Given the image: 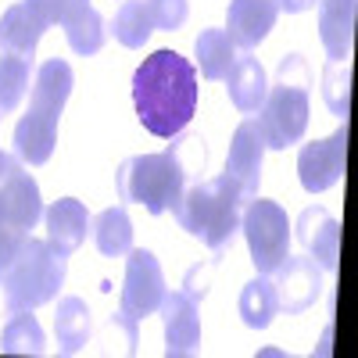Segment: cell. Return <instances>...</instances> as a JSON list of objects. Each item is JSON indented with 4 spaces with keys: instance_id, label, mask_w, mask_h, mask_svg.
Masks as SVG:
<instances>
[{
    "instance_id": "obj_15",
    "label": "cell",
    "mask_w": 358,
    "mask_h": 358,
    "mask_svg": "<svg viewBox=\"0 0 358 358\" xmlns=\"http://www.w3.org/2000/svg\"><path fill=\"white\" fill-rule=\"evenodd\" d=\"M276 18H280L276 0H229L226 36L241 50H251L268 36V29L276 25Z\"/></svg>"
},
{
    "instance_id": "obj_21",
    "label": "cell",
    "mask_w": 358,
    "mask_h": 358,
    "mask_svg": "<svg viewBox=\"0 0 358 358\" xmlns=\"http://www.w3.org/2000/svg\"><path fill=\"white\" fill-rule=\"evenodd\" d=\"M194 54H197V65H201L204 79H226V72L233 69L241 50L226 36V29H204L194 43Z\"/></svg>"
},
{
    "instance_id": "obj_1",
    "label": "cell",
    "mask_w": 358,
    "mask_h": 358,
    "mask_svg": "<svg viewBox=\"0 0 358 358\" xmlns=\"http://www.w3.org/2000/svg\"><path fill=\"white\" fill-rule=\"evenodd\" d=\"M133 104L151 136H179L197 111V72L176 50H155L133 76Z\"/></svg>"
},
{
    "instance_id": "obj_29",
    "label": "cell",
    "mask_w": 358,
    "mask_h": 358,
    "mask_svg": "<svg viewBox=\"0 0 358 358\" xmlns=\"http://www.w3.org/2000/svg\"><path fill=\"white\" fill-rule=\"evenodd\" d=\"M143 4H147V15H151L155 29L176 33L187 22V0H143Z\"/></svg>"
},
{
    "instance_id": "obj_28",
    "label": "cell",
    "mask_w": 358,
    "mask_h": 358,
    "mask_svg": "<svg viewBox=\"0 0 358 358\" xmlns=\"http://www.w3.org/2000/svg\"><path fill=\"white\" fill-rule=\"evenodd\" d=\"M322 97H326V108L334 115L348 118L351 111V65L348 62H330L322 72Z\"/></svg>"
},
{
    "instance_id": "obj_16",
    "label": "cell",
    "mask_w": 358,
    "mask_h": 358,
    "mask_svg": "<svg viewBox=\"0 0 358 358\" xmlns=\"http://www.w3.org/2000/svg\"><path fill=\"white\" fill-rule=\"evenodd\" d=\"M297 241L308 251V258L322 268V273H334L337 268V248H341V226L337 219L326 212V208L312 204L297 219Z\"/></svg>"
},
{
    "instance_id": "obj_2",
    "label": "cell",
    "mask_w": 358,
    "mask_h": 358,
    "mask_svg": "<svg viewBox=\"0 0 358 358\" xmlns=\"http://www.w3.org/2000/svg\"><path fill=\"white\" fill-rule=\"evenodd\" d=\"M72 65L62 57H50L36 72V86L29 97V111L22 115V122L15 126V155L29 165H47L54 155L57 140V118L65 111V101L72 94Z\"/></svg>"
},
{
    "instance_id": "obj_14",
    "label": "cell",
    "mask_w": 358,
    "mask_h": 358,
    "mask_svg": "<svg viewBox=\"0 0 358 358\" xmlns=\"http://www.w3.org/2000/svg\"><path fill=\"white\" fill-rule=\"evenodd\" d=\"M47 29H50V15L43 11L40 0H22V4L8 8L4 18H0V50L33 57Z\"/></svg>"
},
{
    "instance_id": "obj_7",
    "label": "cell",
    "mask_w": 358,
    "mask_h": 358,
    "mask_svg": "<svg viewBox=\"0 0 358 358\" xmlns=\"http://www.w3.org/2000/svg\"><path fill=\"white\" fill-rule=\"evenodd\" d=\"M40 215H43L40 187L15 158L8 172L0 176V268L18 255V248L29 241V229L40 222Z\"/></svg>"
},
{
    "instance_id": "obj_23",
    "label": "cell",
    "mask_w": 358,
    "mask_h": 358,
    "mask_svg": "<svg viewBox=\"0 0 358 358\" xmlns=\"http://www.w3.org/2000/svg\"><path fill=\"white\" fill-rule=\"evenodd\" d=\"M280 312L276 305V287L268 276L258 273V280H251L244 290H241V319L251 326V330H265L273 315Z\"/></svg>"
},
{
    "instance_id": "obj_20",
    "label": "cell",
    "mask_w": 358,
    "mask_h": 358,
    "mask_svg": "<svg viewBox=\"0 0 358 358\" xmlns=\"http://www.w3.org/2000/svg\"><path fill=\"white\" fill-rule=\"evenodd\" d=\"M94 334V319L83 297H62L54 312V337H57V351L65 355H79Z\"/></svg>"
},
{
    "instance_id": "obj_13",
    "label": "cell",
    "mask_w": 358,
    "mask_h": 358,
    "mask_svg": "<svg viewBox=\"0 0 358 358\" xmlns=\"http://www.w3.org/2000/svg\"><path fill=\"white\" fill-rule=\"evenodd\" d=\"M162 319H165V355L169 358H183L194 355L201 344V315H197V301L187 290H165L162 297Z\"/></svg>"
},
{
    "instance_id": "obj_10",
    "label": "cell",
    "mask_w": 358,
    "mask_h": 358,
    "mask_svg": "<svg viewBox=\"0 0 358 358\" xmlns=\"http://www.w3.org/2000/svg\"><path fill=\"white\" fill-rule=\"evenodd\" d=\"M344 162H348V118L344 126L315 143H305L297 155V172H301V187L308 194H322L330 190L337 179L344 176Z\"/></svg>"
},
{
    "instance_id": "obj_9",
    "label": "cell",
    "mask_w": 358,
    "mask_h": 358,
    "mask_svg": "<svg viewBox=\"0 0 358 358\" xmlns=\"http://www.w3.org/2000/svg\"><path fill=\"white\" fill-rule=\"evenodd\" d=\"M165 297V276L158 258L147 248H129V262H126V283H122V301H118V312L133 315L136 322L155 315L162 308Z\"/></svg>"
},
{
    "instance_id": "obj_4",
    "label": "cell",
    "mask_w": 358,
    "mask_h": 358,
    "mask_svg": "<svg viewBox=\"0 0 358 358\" xmlns=\"http://www.w3.org/2000/svg\"><path fill=\"white\" fill-rule=\"evenodd\" d=\"M69 273V255H62L50 241H29L18 248V255L0 268V301L4 312H33L47 301H54Z\"/></svg>"
},
{
    "instance_id": "obj_18",
    "label": "cell",
    "mask_w": 358,
    "mask_h": 358,
    "mask_svg": "<svg viewBox=\"0 0 358 358\" xmlns=\"http://www.w3.org/2000/svg\"><path fill=\"white\" fill-rule=\"evenodd\" d=\"M226 90H229V101L236 111L244 115H255L268 94V79H265V69L262 62L251 54V50H241L236 54L233 69L226 72Z\"/></svg>"
},
{
    "instance_id": "obj_5",
    "label": "cell",
    "mask_w": 358,
    "mask_h": 358,
    "mask_svg": "<svg viewBox=\"0 0 358 358\" xmlns=\"http://www.w3.org/2000/svg\"><path fill=\"white\" fill-rule=\"evenodd\" d=\"M183 140L172 143L169 151L140 155V158L122 162V169H118V176H115L118 197L129 201V204H143L151 215L169 212V208L183 197L194 165H204V162H187L183 158Z\"/></svg>"
},
{
    "instance_id": "obj_26",
    "label": "cell",
    "mask_w": 358,
    "mask_h": 358,
    "mask_svg": "<svg viewBox=\"0 0 358 358\" xmlns=\"http://www.w3.org/2000/svg\"><path fill=\"white\" fill-rule=\"evenodd\" d=\"M62 25H65L69 47H72L76 54H97V50L104 47V18L90 8V4L76 8Z\"/></svg>"
},
{
    "instance_id": "obj_6",
    "label": "cell",
    "mask_w": 358,
    "mask_h": 358,
    "mask_svg": "<svg viewBox=\"0 0 358 358\" xmlns=\"http://www.w3.org/2000/svg\"><path fill=\"white\" fill-rule=\"evenodd\" d=\"M308 65L301 54H287L280 62V83L265 94L258 126L265 133V147L273 151H287L290 143H297L308 129Z\"/></svg>"
},
{
    "instance_id": "obj_30",
    "label": "cell",
    "mask_w": 358,
    "mask_h": 358,
    "mask_svg": "<svg viewBox=\"0 0 358 358\" xmlns=\"http://www.w3.org/2000/svg\"><path fill=\"white\" fill-rule=\"evenodd\" d=\"M40 4H43V11L50 15V25H54V22H65L76 8L86 4V0H40Z\"/></svg>"
},
{
    "instance_id": "obj_32",
    "label": "cell",
    "mask_w": 358,
    "mask_h": 358,
    "mask_svg": "<svg viewBox=\"0 0 358 358\" xmlns=\"http://www.w3.org/2000/svg\"><path fill=\"white\" fill-rule=\"evenodd\" d=\"M11 162H15L11 155H4V151H0V176H4V172H8V165H11Z\"/></svg>"
},
{
    "instance_id": "obj_22",
    "label": "cell",
    "mask_w": 358,
    "mask_h": 358,
    "mask_svg": "<svg viewBox=\"0 0 358 358\" xmlns=\"http://www.w3.org/2000/svg\"><path fill=\"white\" fill-rule=\"evenodd\" d=\"M94 241H97V251L108 255V258L129 255V248H133V222H129V212L122 204L104 208V212L94 219Z\"/></svg>"
},
{
    "instance_id": "obj_11",
    "label": "cell",
    "mask_w": 358,
    "mask_h": 358,
    "mask_svg": "<svg viewBox=\"0 0 358 358\" xmlns=\"http://www.w3.org/2000/svg\"><path fill=\"white\" fill-rule=\"evenodd\" d=\"M273 287H276V305L287 315H297L319 301L322 294V268L312 258H283L280 268L273 273Z\"/></svg>"
},
{
    "instance_id": "obj_31",
    "label": "cell",
    "mask_w": 358,
    "mask_h": 358,
    "mask_svg": "<svg viewBox=\"0 0 358 358\" xmlns=\"http://www.w3.org/2000/svg\"><path fill=\"white\" fill-rule=\"evenodd\" d=\"M276 4H280V11H287V15H301V11L315 8V0H276Z\"/></svg>"
},
{
    "instance_id": "obj_12",
    "label": "cell",
    "mask_w": 358,
    "mask_h": 358,
    "mask_svg": "<svg viewBox=\"0 0 358 358\" xmlns=\"http://www.w3.org/2000/svg\"><path fill=\"white\" fill-rule=\"evenodd\" d=\"M262 158H265V133L258 126V118H248V122L236 126L233 143H229V155H226V176L244 190V197L258 194Z\"/></svg>"
},
{
    "instance_id": "obj_25",
    "label": "cell",
    "mask_w": 358,
    "mask_h": 358,
    "mask_svg": "<svg viewBox=\"0 0 358 358\" xmlns=\"http://www.w3.org/2000/svg\"><path fill=\"white\" fill-rule=\"evenodd\" d=\"M111 33H115L118 43L129 47V50H136V47H143L147 40H151L155 22H151V15H147V4H143V0H126V4L115 11Z\"/></svg>"
},
{
    "instance_id": "obj_24",
    "label": "cell",
    "mask_w": 358,
    "mask_h": 358,
    "mask_svg": "<svg viewBox=\"0 0 358 358\" xmlns=\"http://www.w3.org/2000/svg\"><path fill=\"white\" fill-rule=\"evenodd\" d=\"M0 351H4V355H43L47 351V337L40 330L36 315L11 312L4 334H0Z\"/></svg>"
},
{
    "instance_id": "obj_17",
    "label": "cell",
    "mask_w": 358,
    "mask_h": 358,
    "mask_svg": "<svg viewBox=\"0 0 358 358\" xmlns=\"http://www.w3.org/2000/svg\"><path fill=\"white\" fill-rule=\"evenodd\" d=\"M319 4V36L330 62H348L355 40V11L358 0H315Z\"/></svg>"
},
{
    "instance_id": "obj_19",
    "label": "cell",
    "mask_w": 358,
    "mask_h": 358,
    "mask_svg": "<svg viewBox=\"0 0 358 358\" xmlns=\"http://www.w3.org/2000/svg\"><path fill=\"white\" fill-rule=\"evenodd\" d=\"M47 241L62 251V255H72L79 251V244L86 241V229H90V212H86V204L76 201V197H62V201H54L47 212Z\"/></svg>"
},
{
    "instance_id": "obj_3",
    "label": "cell",
    "mask_w": 358,
    "mask_h": 358,
    "mask_svg": "<svg viewBox=\"0 0 358 358\" xmlns=\"http://www.w3.org/2000/svg\"><path fill=\"white\" fill-rule=\"evenodd\" d=\"M172 215L190 236H197L201 244H208L212 251H222L226 244H233V236L241 233L244 190L236 187L226 172L212 176V179H201V183L187 187L183 197L172 204Z\"/></svg>"
},
{
    "instance_id": "obj_8",
    "label": "cell",
    "mask_w": 358,
    "mask_h": 358,
    "mask_svg": "<svg viewBox=\"0 0 358 358\" xmlns=\"http://www.w3.org/2000/svg\"><path fill=\"white\" fill-rule=\"evenodd\" d=\"M241 229L248 236L251 262L262 276H273L280 262L290 255V219L276 201H251L241 215Z\"/></svg>"
},
{
    "instance_id": "obj_27",
    "label": "cell",
    "mask_w": 358,
    "mask_h": 358,
    "mask_svg": "<svg viewBox=\"0 0 358 358\" xmlns=\"http://www.w3.org/2000/svg\"><path fill=\"white\" fill-rule=\"evenodd\" d=\"M29 72H33V57L4 50V57H0V115H8L22 104L29 90Z\"/></svg>"
}]
</instances>
